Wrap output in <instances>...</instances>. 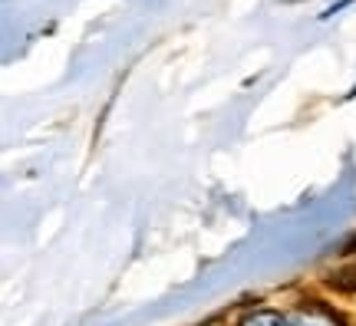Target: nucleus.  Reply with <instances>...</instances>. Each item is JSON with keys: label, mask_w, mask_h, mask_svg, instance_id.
<instances>
[{"label": "nucleus", "mask_w": 356, "mask_h": 326, "mask_svg": "<svg viewBox=\"0 0 356 326\" xmlns=\"http://www.w3.org/2000/svg\"><path fill=\"white\" fill-rule=\"evenodd\" d=\"M287 326H343L337 320V313H330L327 307L320 303H304L287 313Z\"/></svg>", "instance_id": "obj_1"}, {"label": "nucleus", "mask_w": 356, "mask_h": 326, "mask_svg": "<svg viewBox=\"0 0 356 326\" xmlns=\"http://www.w3.org/2000/svg\"><path fill=\"white\" fill-rule=\"evenodd\" d=\"M238 326H287V316H280L277 310H251Z\"/></svg>", "instance_id": "obj_2"}]
</instances>
